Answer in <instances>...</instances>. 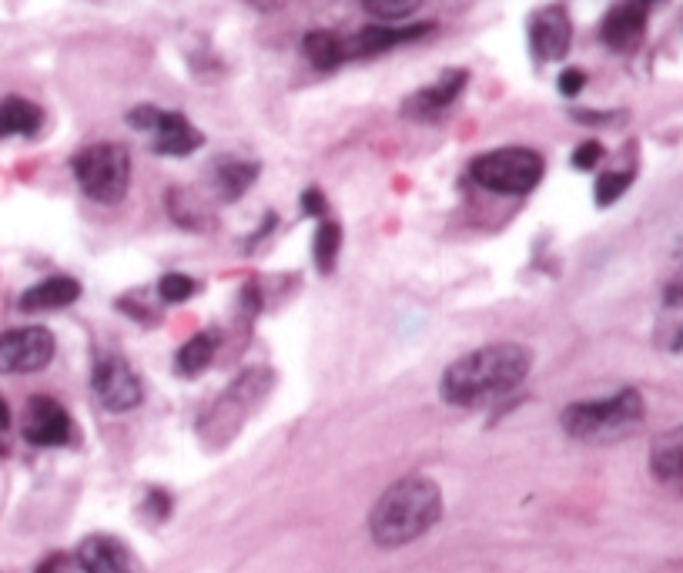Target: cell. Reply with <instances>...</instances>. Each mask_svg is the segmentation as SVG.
I'll return each mask as SVG.
<instances>
[{"label": "cell", "mask_w": 683, "mask_h": 573, "mask_svg": "<svg viewBox=\"0 0 683 573\" xmlns=\"http://www.w3.org/2000/svg\"><path fill=\"white\" fill-rule=\"evenodd\" d=\"M643 423V399L637 389H620L606 399H580L560 413V426L580 443H617Z\"/></svg>", "instance_id": "3"}, {"label": "cell", "mask_w": 683, "mask_h": 573, "mask_svg": "<svg viewBox=\"0 0 683 573\" xmlns=\"http://www.w3.org/2000/svg\"><path fill=\"white\" fill-rule=\"evenodd\" d=\"M11 426V409H7V403L0 399V429H7Z\"/></svg>", "instance_id": "29"}, {"label": "cell", "mask_w": 683, "mask_h": 573, "mask_svg": "<svg viewBox=\"0 0 683 573\" xmlns=\"http://www.w3.org/2000/svg\"><path fill=\"white\" fill-rule=\"evenodd\" d=\"M302 208H305V212H309V215H325V198H322V191L319 188H309V191H305V195H302Z\"/></svg>", "instance_id": "27"}, {"label": "cell", "mask_w": 683, "mask_h": 573, "mask_svg": "<svg viewBox=\"0 0 683 573\" xmlns=\"http://www.w3.org/2000/svg\"><path fill=\"white\" fill-rule=\"evenodd\" d=\"M128 121L134 128L141 131H151L155 135V148L158 155H171V158H185L191 151L201 148V131L191 124L185 114H175V111H161V108H151V104H141V108H134L128 114Z\"/></svg>", "instance_id": "6"}, {"label": "cell", "mask_w": 683, "mask_h": 573, "mask_svg": "<svg viewBox=\"0 0 683 573\" xmlns=\"http://www.w3.org/2000/svg\"><path fill=\"white\" fill-rule=\"evenodd\" d=\"M643 4H653V0H643Z\"/></svg>", "instance_id": "32"}, {"label": "cell", "mask_w": 683, "mask_h": 573, "mask_svg": "<svg viewBox=\"0 0 683 573\" xmlns=\"http://www.w3.org/2000/svg\"><path fill=\"white\" fill-rule=\"evenodd\" d=\"M596 161H603V145H600V141H583V145L573 151V168L590 171V168H596Z\"/></svg>", "instance_id": "25"}, {"label": "cell", "mask_w": 683, "mask_h": 573, "mask_svg": "<svg viewBox=\"0 0 683 573\" xmlns=\"http://www.w3.org/2000/svg\"><path fill=\"white\" fill-rule=\"evenodd\" d=\"M78 563L84 573H134L131 570V553L124 550L121 540L94 533L78 547Z\"/></svg>", "instance_id": "14"}, {"label": "cell", "mask_w": 683, "mask_h": 573, "mask_svg": "<svg viewBox=\"0 0 683 573\" xmlns=\"http://www.w3.org/2000/svg\"><path fill=\"white\" fill-rule=\"evenodd\" d=\"M74 178L84 188V195L101 205H118L128 195L131 185V155L124 145L104 141V145L84 148L74 155Z\"/></svg>", "instance_id": "4"}, {"label": "cell", "mask_w": 683, "mask_h": 573, "mask_svg": "<svg viewBox=\"0 0 683 573\" xmlns=\"http://www.w3.org/2000/svg\"><path fill=\"white\" fill-rule=\"evenodd\" d=\"M41 124H44V111L37 108L34 101H27V98L0 101V138H11V135L31 138L41 131Z\"/></svg>", "instance_id": "17"}, {"label": "cell", "mask_w": 683, "mask_h": 573, "mask_svg": "<svg viewBox=\"0 0 683 573\" xmlns=\"http://www.w3.org/2000/svg\"><path fill=\"white\" fill-rule=\"evenodd\" d=\"M570 41L573 27L563 7H546L529 21V44H533V54L540 61H560L570 51Z\"/></svg>", "instance_id": "11"}, {"label": "cell", "mask_w": 683, "mask_h": 573, "mask_svg": "<svg viewBox=\"0 0 683 573\" xmlns=\"http://www.w3.org/2000/svg\"><path fill=\"white\" fill-rule=\"evenodd\" d=\"M4 453H7V450H4V443H0V456H4Z\"/></svg>", "instance_id": "31"}, {"label": "cell", "mask_w": 683, "mask_h": 573, "mask_svg": "<svg viewBox=\"0 0 683 573\" xmlns=\"http://www.w3.org/2000/svg\"><path fill=\"white\" fill-rule=\"evenodd\" d=\"M533 352L519 342H496L476 352H466L449 362L442 372L439 393L449 406H483L489 399L506 396L529 376Z\"/></svg>", "instance_id": "1"}, {"label": "cell", "mask_w": 683, "mask_h": 573, "mask_svg": "<svg viewBox=\"0 0 683 573\" xmlns=\"http://www.w3.org/2000/svg\"><path fill=\"white\" fill-rule=\"evenodd\" d=\"M663 302H667V305H683V275H677V279L667 285V292H663Z\"/></svg>", "instance_id": "28"}, {"label": "cell", "mask_w": 683, "mask_h": 573, "mask_svg": "<svg viewBox=\"0 0 683 573\" xmlns=\"http://www.w3.org/2000/svg\"><path fill=\"white\" fill-rule=\"evenodd\" d=\"M54 359V336L44 326H24L0 336V372L24 376L44 369Z\"/></svg>", "instance_id": "7"}, {"label": "cell", "mask_w": 683, "mask_h": 573, "mask_svg": "<svg viewBox=\"0 0 683 573\" xmlns=\"http://www.w3.org/2000/svg\"><path fill=\"white\" fill-rule=\"evenodd\" d=\"M442 517V493L429 476H402L392 483L369 513V533L375 547L396 550L426 537Z\"/></svg>", "instance_id": "2"}, {"label": "cell", "mask_w": 683, "mask_h": 573, "mask_svg": "<svg viewBox=\"0 0 683 573\" xmlns=\"http://www.w3.org/2000/svg\"><path fill=\"white\" fill-rule=\"evenodd\" d=\"M476 185L496 195H529L543 181V158L533 148H499L473 161Z\"/></svg>", "instance_id": "5"}, {"label": "cell", "mask_w": 683, "mask_h": 573, "mask_svg": "<svg viewBox=\"0 0 683 573\" xmlns=\"http://www.w3.org/2000/svg\"><path fill=\"white\" fill-rule=\"evenodd\" d=\"M339 248H342V228L335 222H322L319 232H315V245H312L315 265H319L322 272H332L335 259H339Z\"/></svg>", "instance_id": "21"}, {"label": "cell", "mask_w": 683, "mask_h": 573, "mask_svg": "<svg viewBox=\"0 0 683 573\" xmlns=\"http://www.w3.org/2000/svg\"><path fill=\"white\" fill-rule=\"evenodd\" d=\"M195 292H198V282L188 279V275H181V272H168L165 279L158 282V295L165 302H185Z\"/></svg>", "instance_id": "24"}, {"label": "cell", "mask_w": 683, "mask_h": 573, "mask_svg": "<svg viewBox=\"0 0 683 573\" xmlns=\"http://www.w3.org/2000/svg\"><path fill=\"white\" fill-rule=\"evenodd\" d=\"M215 349H218V332H198V336H191L185 346L178 349L175 369L181 376H198V372L208 369V362L215 359Z\"/></svg>", "instance_id": "18"}, {"label": "cell", "mask_w": 683, "mask_h": 573, "mask_svg": "<svg viewBox=\"0 0 683 573\" xmlns=\"http://www.w3.org/2000/svg\"><path fill=\"white\" fill-rule=\"evenodd\" d=\"M643 31H647V4H643V0H623V4H617L610 14H606L600 37L610 51L630 54L640 47Z\"/></svg>", "instance_id": "10"}, {"label": "cell", "mask_w": 683, "mask_h": 573, "mask_svg": "<svg viewBox=\"0 0 683 573\" xmlns=\"http://www.w3.org/2000/svg\"><path fill=\"white\" fill-rule=\"evenodd\" d=\"M583 84H586V74H583V71L566 68V71L560 74V91L566 94V98H576V94L583 91Z\"/></svg>", "instance_id": "26"}, {"label": "cell", "mask_w": 683, "mask_h": 573, "mask_svg": "<svg viewBox=\"0 0 683 573\" xmlns=\"http://www.w3.org/2000/svg\"><path fill=\"white\" fill-rule=\"evenodd\" d=\"M305 54H309L315 68L332 71L345 61V44L332 31H312L305 34Z\"/></svg>", "instance_id": "20"}, {"label": "cell", "mask_w": 683, "mask_h": 573, "mask_svg": "<svg viewBox=\"0 0 683 573\" xmlns=\"http://www.w3.org/2000/svg\"><path fill=\"white\" fill-rule=\"evenodd\" d=\"M650 473L663 490L683 500V426L660 433L650 446Z\"/></svg>", "instance_id": "13"}, {"label": "cell", "mask_w": 683, "mask_h": 573, "mask_svg": "<svg viewBox=\"0 0 683 573\" xmlns=\"http://www.w3.org/2000/svg\"><path fill=\"white\" fill-rule=\"evenodd\" d=\"M78 295H81V282L78 279H71V275H54V279L37 282L21 295V309L24 312L64 309V305L78 302Z\"/></svg>", "instance_id": "16"}, {"label": "cell", "mask_w": 683, "mask_h": 573, "mask_svg": "<svg viewBox=\"0 0 683 573\" xmlns=\"http://www.w3.org/2000/svg\"><path fill=\"white\" fill-rule=\"evenodd\" d=\"M255 178H258V165H252V161L221 158L218 168H215V181H218V188L225 198H242L245 191L252 188Z\"/></svg>", "instance_id": "19"}, {"label": "cell", "mask_w": 683, "mask_h": 573, "mask_svg": "<svg viewBox=\"0 0 683 573\" xmlns=\"http://www.w3.org/2000/svg\"><path fill=\"white\" fill-rule=\"evenodd\" d=\"M630 181H633L630 171H610V175H603L600 181H596V205H600V208L613 205L623 191L630 188Z\"/></svg>", "instance_id": "23"}, {"label": "cell", "mask_w": 683, "mask_h": 573, "mask_svg": "<svg viewBox=\"0 0 683 573\" xmlns=\"http://www.w3.org/2000/svg\"><path fill=\"white\" fill-rule=\"evenodd\" d=\"M466 78H469L466 71L442 74L432 88H422V91L412 94V98H406V104H402V114L412 118V121H436L439 114L459 98V91L466 88Z\"/></svg>", "instance_id": "12"}, {"label": "cell", "mask_w": 683, "mask_h": 573, "mask_svg": "<svg viewBox=\"0 0 683 573\" xmlns=\"http://www.w3.org/2000/svg\"><path fill=\"white\" fill-rule=\"evenodd\" d=\"M94 393H98L101 406L111 413H128L141 403V382L134 369L121 359H104L94 369Z\"/></svg>", "instance_id": "9"}, {"label": "cell", "mask_w": 683, "mask_h": 573, "mask_svg": "<svg viewBox=\"0 0 683 573\" xmlns=\"http://www.w3.org/2000/svg\"><path fill=\"white\" fill-rule=\"evenodd\" d=\"M422 0H362V7L369 11L372 17H379V21H402V17H409Z\"/></svg>", "instance_id": "22"}, {"label": "cell", "mask_w": 683, "mask_h": 573, "mask_svg": "<svg viewBox=\"0 0 683 573\" xmlns=\"http://www.w3.org/2000/svg\"><path fill=\"white\" fill-rule=\"evenodd\" d=\"M74 423L67 409L51 396H31L24 409V439L34 446H64L71 443Z\"/></svg>", "instance_id": "8"}, {"label": "cell", "mask_w": 683, "mask_h": 573, "mask_svg": "<svg viewBox=\"0 0 683 573\" xmlns=\"http://www.w3.org/2000/svg\"><path fill=\"white\" fill-rule=\"evenodd\" d=\"M432 24H412V27H365L345 44V57H372L382 54L389 47H396L402 41H416V37L429 34Z\"/></svg>", "instance_id": "15"}, {"label": "cell", "mask_w": 683, "mask_h": 573, "mask_svg": "<svg viewBox=\"0 0 683 573\" xmlns=\"http://www.w3.org/2000/svg\"><path fill=\"white\" fill-rule=\"evenodd\" d=\"M673 352H677V356H683V329L677 332V339H673Z\"/></svg>", "instance_id": "30"}]
</instances>
